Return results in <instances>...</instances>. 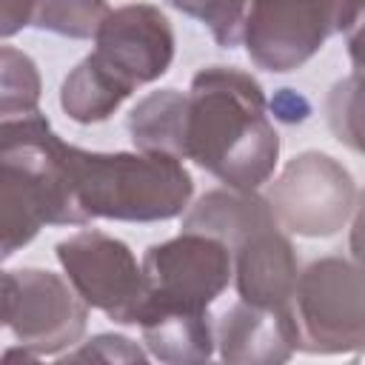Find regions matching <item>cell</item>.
Wrapping results in <instances>:
<instances>
[{
    "instance_id": "obj_1",
    "label": "cell",
    "mask_w": 365,
    "mask_h": 365,
    "mask_svg": "<svg viewBox=\"0 0 365 365\" xmlns=\"http://www.w3.org/2000/svg\"><path fill=\"white\" fill-rule=\"evenodd\" d=\"M182 160H194L225 188L257 191L279 160V134L265 114L262 86L234 66L194 74L182 123Z\"/></svg>"
},
{
    "instance_id": "obj_2",
    "label": "cell",
    "mask_w": 365,
    "mask_h": 365,
    "mask_svg": "<svg viewBox=\"0 0 365 365\" xmlns=\"http://www.w3.org/2000/svg\"><path fill=\"white\" fill-rule=\"evenodd\" d=\"M66 145L40 114L0 123L3 259L31 242L43 225H88L68 180Z\"/></svg>"
},
{
    "instance_id": "obj_3",
    "label": "cell",
    "mask_w": 365,
    "mask_h": 365,
    "mask_svg": "<svg viewBox=\"0 0 365 365\" xmlns=\"http://www.w3.org/2000/svg\"><path fill=\"white\" fill-rule=\"evenodd\" d=\"M66 168L77 205L91 220L160 222L188 208L194 180L174 154L86 151L66 145Z\"/></svg>"
},
{
    "instance_id": "obj_4",
    "label": "cell",
    "mask_w": 365,
    "mask_h": 365,
    "mask_svg": "<svg viewBox=\"0 0 365 365\" xmlns=\"http://www.w3.org/2000/svg\"><path fill=\"white\" fill-rule=\"evenodd\" d=\"M297 351L362 354L365 351V271L342 257H325L299 271L288 302Z\"/></svg>"
},
{
    "instance_id": "obj_5",
    "label": "cell",
    "mask_w": 365,
    "mask_h": 365,
    "mask_svg": "<svg viewBox=\"0 0 365 365\" xmlns=\"http://www.w3.org/2000/svg\"><path fill=\"white\" fill-rule=\"evenodd\" d=\"M362 0H248L242 46L257 68L285 74L348 31Z\"/></svg>"
},
{
    "instance_id": "obj_6",
    "label": "cell",
    "mask_w": 365,
    "mask_h": 365,
    "mask_svg": "<svg viewBox=\"0 0 365 365\" xmlns=\"http://www.w3.org/2000/svg\"><path fill=\"white\" fill-rule=\"evenodd\" d=\"M143 268L148 277L143 317L154 311L208 314V305L234 277V251L217 237L180 231L177 237L151 245L143 257Z\"/></svg>"
},
{
    "instance_id": "obj_7",
    "label": "cell",
    "mask_w": 365,
    "mask_h": 365,
    "mask_svg": "<svg viewBox=\"0 0 365 365\" xmlns=\"http://www.w3.org/2000/svg\"><path fill=\"white\" fill-rule=\"evenodd\" d=\"M88 305L60 274L43 268L3 271V325L34 359L80 342Z\"/></svg>"
},
{
    "instance_id": "obj_8",
    "label": "cell",
    "mask_w": 365,
    "mask_h": 365,
    "mask_svg": "<svg viewBox=\"0 0 365 365\" xmlns=\"http://www.w3.org/2000/svg\"><path fill=\"white\" fill-rule=\"evenodd\" d=\"M54 251L66 279L88 308L103 311L117 325H140L148 302V277L123 240L86 228L57 242Z\"/></svg>"
},
{
    "instance_id": "obj_9",
    "label": "cell",
    "mask_w": 365,
    "mask_h": 365,
    "mask_svg": "<svg viewBox=\"0 0 365 365\" xmlns=\"http://www.w3.org/2000/svg\"><path fill=\"white\" fill-rule=\"evenodd\" d=\"M268 202L277 222L291 234L331 237L354 214L356 185L351 171L331 154L305 151L274 180Z\"/></svg>"
},
{
    "instance_id": "obj_10",
    "label": "cell",
    "mask_w": 365,
    "mask_h": 365,
    "mask_svg": "<svg viewBox=\"0 0 365 365\" xmlns=\"http://www.w3.org/2000/svg\"><path fill=\"white\" fill-rule=\"evenodd\" d=\"M108 77L131 94L160 80L174 60V31L168 17L151 3H125L111 9L94 34L88 54Z\"/></svg>"
},
{
    "instance_id": "obj_11",
    "label": "cell",
    "mask_w": 365,
    "mask_h": 365,
    "mask_svg": "<svg viewBox=\"0 0 365 365\" xmlns=\"http://www.w3.org/2000/svg\"><path fill=\"white\" fill-rule=\"evenodd\" d=\"M220 359L237 365H274L297 351L291 308H262L251 302L231 305L214 325Z\"/></svg>"
},
{
    "instance_id": "obj_12",
    "label": "cell",
    "mask_w": 365,
    "mask_h": 365,
    "mask_svg": "<svg viewBox=\"0 0 365 365\" xmlns=\"http://www.w3.org/2000/svg\"><path fill=\"white\" fill-rule=\"evenodd\" d=\"M297 251L277 225L251 234L234 248V282L242 302L285 308L297 291Z\"/></svg>"
},
{
    "instance_id": "obj_13",
    "label": "cell",
    "mask_w": 365,
    "mask_h": 365,
    "mask_svg": "<svg viewBox=\"0 0 365 365\" xmlns=\"http://www.w3.org/2000/svg\"><path fill=\"white\" fill-rule=\"evenodd\" d=\"M271 225H279L271 202L257 191H237V188H217L202 194L182 217V231H200L217 237L231 251L251 234Z\"/></svg>"
},
{
    "instance_id": "obj_14",
    "label": "cell",
    "mask_w": 365,
    "mask_h": 365,
    "mask_svg": "<svg viewBox=\"0 0 365 365\" xmlns=\"http://www.w3.org/2000/svg\"><path fill=\"white\" fill-rule=\"evenodd\" d=\"M140 328L148 354L160 362H205L217 345L208 314L154 311L143 317Z\"/></svg>"
},
{
    "instance_id": "obj_15",
    "label": "cell",
    "mask_w": 365,
    "mask_h": 365,
    "mask_svg": "<svg viewBox=\"0 0 365 365\" xmlns=\"http://www.w3.org/2000/svg\"><path fill=\"white\" fill-rule=\"evenodd\" d=\"M188 94L160 88L143 97L128 114V134L137 151H163L182 160V123Z\"/></svg>"
},
{
    "instance_id": "obj_16",
    "label": "cell",
    "mask_w": 365,
    "mask_h": 365,
    "mask_svg": "<svg viewBox=\"0 0 365 365\" xmlns=\"http://www.w3.org/2000/svg\"><path fill=\"white\" fill-rule=\"evenodd\" d=\"M128 97L131 91L123 88L114 77H108L91 57L77 63L60 86V106L80 125L108 120Z\"/></svg>"
},
{
    "instance_id": "obj_17",
    "label": "cell",
    "mask_w": 365,
    "mask_h": 365,
    "mask_svg": "<svg viewBox=\"0 0 365 365\" xmlns=\"http://www.w3.org/2000/svg\"><path fill=\"white\" fill-rule=\"evenodd\" d=\"M108 11L111 9L106 0H31L29 26L63 37L86 40L97 34Z\"/></svg>"
},
{
    "instance_id": "obj_18",
    "label": "cell",
    "mask_w": 365,
    "mask_h": 365,
    "mask_svg": "<svg viewBox=\"0 0 365 365\" xmlns=\"http://www.w3.org/2000/svg\"><path fill=\"white\" fill-rule=\"evenodd\" d=\"M40 103V74L34 60L14 48H0V114L6 117H26L37 114Z\"/></svg>"
},
{
    "instance_id": "obj_19",
    "label": "cell",
    "mask_w": 365,
    "mask_h": 365,
    "mask_svg": "<svg viewBox=\"0 0 365 365\" xmlns=\"http://www.w3.org/2000/svg\"><path fill=\"white\" fill-rule=\"evenodd\" d=\"M328 125L334 137L356 154H365V74L356 71L328 91Z\"/></svg>"
},
{
    "instance_id": "obj_20",
    "label": "cell",
    "mask_w": 365,
    "mask_h": 365,
    "mask_svg": "<svg viewBox=\"0 0 365 365\" xmlns=\"http://www.w3.org/2000/svg\"><path fill=\"white\" fill-rule=\"evenodd\" d=\"M168 3L177 11L202 20L222 48H234L237 43H242L248 0H168Z\"/></svg>"
},
{
    "instance_id": "obj_21",
    "label": "cell",
    "mask_w": 365,
    "mask_h": 365,
    "mask_svg": "<svg viewBox=\"0 0 365 365\" xmlns=\"http://www.w3.org/2000/svg\"><path fill=\"white\" fill-rule=\"evenodd\" d=\"M80 359H100V362H145V351H140V345H134L125 336L117 334H100L94 339H88L86 345H80L77 351L66 354L63 362H80Z\"/></svg>"
},
{
    "instance_id": "obj_22",
    "label": "cell",
    "mask_w": 365,
    "mask_h": 365,
    "mask_svg": "<svg viewBox=\"0 0 365 365\" xmlns=\"http://www.w3.org/2000/svg\"><path fill=\"white\" fill-rule=\"evenodd\" d=\"M345 43H348V54L351 63L356 66V71L365 74V0L359 3V11L354 17V23L345 31Z\"/></svg>"
},
{
    "instance_id": "obj_23",
    "label": "cell",
    "mask_w": 365,
    "mask_h": 365,
    "mask_svg": "<svg viewBox=\"0 0 365 365\" xmlns=\"http://www.w3.org/2000/svg\"><path fill=\"white\" fill-rule=\"evenodd\" d=\"M31 17V0H3V14H0V34L11 37L23 26H29Z\"/></svg>"
},
{
    "instance_id": "obj_24",
    "label": "cell",
    "mask_w": 365,
    "mask_h": 365,
    "mask_svg": "<svg viewBox=\"0 0 365 365\" xmlns=\"http://www.w3.org/2000/svg\"><path fill=\"white\" fill-rule=\"evenodd\" d=\"M348 248H351L354 262L365 271V191L359 194V200H356V205H354V222H351Z\"/></svg>"
}]
</instances>
